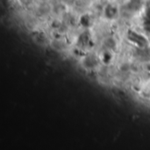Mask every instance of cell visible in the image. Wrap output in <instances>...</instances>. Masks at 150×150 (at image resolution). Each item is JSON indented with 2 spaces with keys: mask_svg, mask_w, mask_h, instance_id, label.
<instances>
[{
  "mask_svg": "<svg viewBox=\"0 0 150 150\" xmlns=\"http://www.w3.org/2000/svg\"><path fill=\"white\" fill-rule=\"evenodd\" d=\"M118 13L117 11V8L114 5L109 4L106 6V8L105 9V16L107 18H114V16Z\"/></svg>",
  "mask_w": 150,
  "mask_h": 150,
  "instance_id": "obj_1",
  "label": "cell"
},
{
  "mask_svg": "<svg viewBox=\"0 0 150 150\" xmlns=\"http://www.w3.org/2000/svg\"><path fill=\"white\" fill-rule=\"evenodd\" d=\"M39 1H40V2H46L47 0H39Z\"/></svg>",
  "mask_w": 150,
  "mask_h": 150,
  "instance_id": "obj_2",
  "label": "cell"
}]
</instances>
